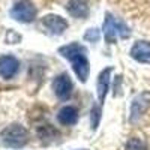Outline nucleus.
<instances>
[{
  "label": "nucleus",
  "instance_id": "11",
  "mask_svg": "<svg viewBox=\"0 0 150 150\" xmlns=\"http://www.w3.org/2000/svg\"><path fill=\"white\" fill-rule=\"evenodd\" d=\"M57 120L63 126H72L78 122V108L74 105H65L57 112Z\"/></svg>",
  "mask_w": 150,
  "mask_h": 150
},
{
  "label": "nucleus",
  "instance_id": "14",
  "mask_svg": "<svg viewBox=\"0 0 150 150\" xmlns=\"http://www.w3.org/2000/svg\"><path fill=\"white\" fill-rule=\"evenodd\" d=\"M101 114H102V107L96 104L93 105L92 111H90V119H92V128L96 129L99 126V120H101Z\"/></svg>",
  "mask_w": 150,
  "mask_h": 150
},
{
  "label": "nucleus",
  "instance_id": "3",
  "mask_svg": "<svg viewBox=\"0 0 150 150\" xmlns=\"http://www.w3.org/2000/svg\"><path fill=\"white\" fill-rule=\"evenodd\" d=\"M2 143L12 149H21L27 144L29 141V132L27 129L20 123H12L0 132Z\"/></svg>",
  "mask_w": 150,
  "mask_h": 150
},
{
  "label": "nucleus",
  "instance_id": "4",
  "mask_svg": "<svg viewBox=\"0 0 150 150\" xmlns=\"http://www.w3.org/2000/svg\"><path fill=\"white\" fill-rule=\"evenodd\" d=\"M36 15H38V9L30 0L17 2L11 9V17L20 23H26V24L32 23V21H35Z\"/></svg>",
  "mask_w": 150,
  "mask_h": 150
},
{
  "label": "nucleus",
  "instance_id": "2",
  "mask_svg": "<svg viewBox=\"0 0 150 150\" xmlns=\"http://www.w3.org/2000/svg\"><path fill=\"white\" fill-rule=\"evenodd\" d=\"M102 35L107 44H116L117 39H128L131 36V29L120 18L107 12L104 27H102Z\"/></svg>",
  "mask_w": 150,
  "mask_h": 150
},
{
  "label": "nucleus",
  "instance_id": "8",
  "mask_svg": "<svg viewBox=\"0 0 150 150\" xmlns=\"http://www.w3.org/2000/svg\"><path fill=\"white\" fill-rule=\"evenodd\" d=\"M42 26L51 33V35H63L65 30L68 29V21L63 18V17H60V15H56V14H50V15H45L42 18Z\"/></svg>",
  "mask_w": 150,
  "mask_h": 150
},
{
  "label": "nucleus",
  "instance_id": "1",
  "mask_svg": "<svg viewBox=\"0 0 150 150\" xmlns=\"http://www.w3.org/2000/svg\"><path fill=\"white\" fill-rule=\"evenodd\" d=\"M59 54L71 62L72 69L81 83H86L90 75V62L87 59V50L78 42H71L59 48Z\"/></svg>",
  "mask_w": 150,
  "mask_h": 150
},
{
  "label": "nucleus",
  "instance_id": "6",
  "mask_svg": "<svg viewBox=\"0 0 150 150\" xmlns=\"http://www.w3.org/2000/svg\"><path fill=\"white\" fill-rule=\"evenodd\" d=\"M53 90L54 95L60 99V101H68L72 96V90H74V84L72 80L69 78V75L66 72L59 74L53 81Z\"/></svg>",
  "mask_w": 150,
  "mask_h": 150
},
{
  "label": "nucleus",
  "instance_id": "15",
  "mask_svg": "<svg viewBox=\"0 0 150 150\" xmlns=\"http://www.w3.org/2000/svg\"><path fill=\"white\" fill-rule=\"evenodd\" d=\"M99 38H101V30L99 29H89L84 33V39L89 42H98Z\"/></svg>",
  "mask_w": 150,
  "mask_h": 150
},
{
  "label": "nucleus",
  "instance_id": "12",
  "mask_svg": "<svg viewBox=\"0 0 150 150\" xmlns=\"http://www.w3.org/2000/svg\"><path fill=\"white\" fill-rule=\"evenodd\" d=\"M66 11L74 18H86L89 15V5L84 0H69L66 3Z\"/></svg>",
  "mask_w": 150,
  "mask_h": 150
},
{
  "label": "nucleus",
  "instance_id": "16",
  "mask_svg": "<svg viewBox=\"0 0 150 150\" xmlns=\"http://www.w3.org/2000/svg\"><path fill=\"white\" fill-rule=\"evenodd\" d=\"M80 150H87V149H80Z\"/></svg>",
  "mask_w": 150,
  "mask_h": 150
},
{
  "label": "nucleus",
  "instance_id": "9",
  "mask_svg": "<svg viewBox=\"0 0 150 150\" xmlns=\"http://www.w3.org/2000/svg\"><path fill=\"white\" fill-rule=\"evenodd\" d=\"M18 71H20V60L15 56L11 54L0 56V75L5 80L14 78Z\"/></svg>",
  "mask_w": 150,
  "mask_h": 150
},
{
  "label": "nucleus",
  "instance_id": "7",
  "mask_svg": "<svg viewBox=\"0 0 150 150\" xmlns=\"http://www.w3.org/2000/svg\"><path fill=\"white\" fill-rule=\"evenodd\" d=\"M111 74H112V66H108L102 69L98 75V81H96V92H98V104L104 105V101L107 98V93L110 90V81H111Z\"/></svg>",
  "mask_w": 150,
  "mask_h": 150
},
{
  "label": "nucleus",
  "instance_id": "13",
  "mask_svg": "<svg viewBox=\"0 0 150 150\" xmlns=\"http://www.w3.org/2000/svg\"><path fill=\"white\" fill-rule=\"evenodd\" d=\"M125 150H149L146 141H143L138 137H132L126 141V146H125Z\"/></svg>",
  "mask_w": 150,
  "mask_h": 150
},
{
  "label": "nucleus",
  "instance_id": "10",
  "mask_svg": "<svg viewBox=\"0 0 150 150\" xmlns=\"http://www.w3.org/2000/svg\"><path fill=\"white\" fill-rule=\"evenodd\" d=\"M129 54L138 63L150 65V42L149 41H137L131 47Z\"/></svg>",
  "mask_w": 150,
  "mask_h": 150
},
{
  "label": "nucleus",
  "instance_id": "5",
  "mask_svg": "<svg viewBox=\"0 0 150 150\" xmlns=\"http://www.w3.org/2000/svg\"><path fill=\"white\" fill-rule=\"evenodd\" d=\"M149 107H150V92H141L140 95H137L131 104L129 120L132 123L138 122L144 116V112L149 110Z\"/></svg>",
  "mask_w": 150,
  "mask_h": 150
}]
</instances>
